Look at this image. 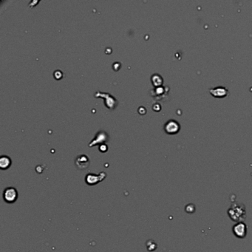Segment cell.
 <instances>
[{
  "mask_svg": "<svg viewBox=\"0 0 252 252\" xmlns=\"http://www.w3.org/2000/svg\"><path fill=\"white\" fill-rule=\"evenodd\" d=\"M108 140V135H107L104 131L100 130L97 132L95 135L94 139L90 142L89 144L90 147H93V146L98 145V144H105Z\"/></svg>",
  "mask_w": 252,
  "mask_h": 252,
  "instance_id": "cell-6",
  "label": "cell"
},
{
  "mask_svg": "<svg viewBox=\"0 0 252 252\" xmlns=\"http://www.w3.org/2000/svg\"><path fill=\"white\" fill-rule=\"evenodd\" d=\"M107 173L104 172H101L99 174H94V173H88L85 176V182L87 185L89 186H95L100 182L103 181L106 178Z\"/></svg>",
  "mask_w": 252,
  "mask_h": 252,
  "instance_id": "cell-2",
  "label": "cell"
},
{
  "mask_svg": "<svg viewBox=\"0 0 252 252\" xmlns=\"http://www.w3.org/2000/svg\"><path fill=\"white\" fill-rule=\"evenodd\" d=\"M95 97L96 98H98V97H102V98H106V101H105V105L107 108L110 109V110H114L115 109V107L118 105V102L114 98L112 95H111L110 93H100V92H97L95 94Z\"/></svg>",
  "mask_w": 252,
  "mask_h": 252,
  "instance_id": "cell-3",
  "label": "cell"
},
{
  "mask_svg": "<svg viewBox=\"0 0 252 252\" xmlns=\"http://www.w3.org/2000/svg\"><path fill=\"white\" fill-rule=\"evenodd\" d=\"M107 149H108V146H107L106 144H101L99 147V150L100 152H106Z\"/></svg>",
  "mask_w": 252,
  "mask_h": 252,
  "instance_id": "cell-13",
  "label": "cell"
},
{
  "mask_svg": "<svg viewBox=\"0 0 252 252\" xmlns=\"http://www.w3.org/2000/svg\"><path fill=\"white\" fill-rule=\"evenodd\" d=\"M53 76H54V77H55L56 79L59 80V79H62L63 73L61 70H56L53 73Z\"/></svg>",
  "mask_w": 252,
  "mask_h": 252,
  "instance_id": "cell-12",
  "label": "cell"
},
{
  "mask_svg": "<svg viewBox=\"0 0 252 252\" xmlns=\"http://www.w3.org/2000/svg\"><path fill=\"white\" fill-rule=\"evenodd\" d=\"M180 125L177 121L169 120L165 124L164 130L169 135H175L179 132Z\"/></svg>",
  "mask_w": 252,
  "mask_h": 252,
  "instance_id": "cell-5",
  "label": "cell"
},
{
  "mask_svg": "<svg viewBox=\"0 0 252 252\" xmlns=\"http://www.w3.org/2000/svg\"><path fill=\"white\" fill-rule=\"evenodd\" d=\"M151 81H152V83L153 86H154L155 87H161V86H162L163 83V78L161 77V75L157 74V73H155V74H154V75H152V76Z\"/></svg>",
  "mask_w": 252,
  "mask_h": 252,
  "instance_id": "cell-11",
  "label": "cell"
},
{
  "mask_svg": "<svg viewBox=\"0 0 252 252\" xmlns=\"http://www.w3.org/2000/svg\"><path fill=\"white\" fill-rule=\"evenodd\" d=\"M90 158L86 155H80L75 160V165L76 168L81 170L87 169L90 166Z\"/></svg>",
  "mask_w": 252,
  "mask_h": 252,
  "instance_id": "cell-4",
  "label": "cell"
},
{
  "mask_svg": "<svg viewBox=\"0 0 252 252\" xmlns=\"http://www.w3.org/2000/svg\"><path fill=\"white\" fill-rule=\"evenodd\" d=\"M169 91V88L168 87H155L152 95L157 100H161L167 95Z\"/></svg>",
  "mask_w": 252,
  "mask_h": 252,
  "instance_id": "cell-8",
  "label": "cell"
},
{
  "mask_svg": "<svg viewBox=\"0 0 252 252\" xmlns=\"http://www.w3.org/2000/svg\"><path fill=\"white\" fill-rule=\"evenodd\" d=\"M146 109L144 108V107H141L140 108L138 109V112L141 115H144V114H146Z\"/></svg>",
  "mask_w": 252,
  "mask_h": 252,
  "instance_id": "cell-14",
  "label": "cell"
},
{
  "mask_svg": "<svg viewBox=\"0 0 252 252\" xmlns=\"http://www.w3.org/2000/svg\"><path fill=\"white\" fill-rule=\"evenodd\" d=\"M12 164V161L8 156L2 155L0 158V168L2 169H8Z\"/></svg>",
  "mask_w": 252,
  "mask_h": 252,
  "instance_id": "cell-10",
  "label": "cell"
},
{
  "mask_svg": "<svg viewBox=\"0 0 252 252\" xmlns=\"http://www.w3.org/2000/svg\"><path fill=\"white\" fill-rule=\"evenodd\" d=\"M19 193L16 188L13 186L7 187L3 191L2 197L5 202L8 204H11L15 203L18 199Z\"/></svg>",
  "mask_w": 252,
  "mask_h": 252,
  "instance_id": "cell-1",
  "label": "cell"
},
{
  "mask_svg": "<svg viewBox=\"0 0 252 252\" xmlns=\"http://www.w3.org/2000/svg\"><path fill=\"white\" fill-rule=\"evenodd\" d=\"M233 231L234 232V234L238 237H244L246 233V226L243 223H240L236 225L233 229Z\"/></svg>",
  "mask_w": 252,
  "mask_h": 252,
  "instance_id": "cell-9",
  "label": "cell"
},
{
  "mask_svg": "<svg viewBox=\"0 0 252 252\" xmlns=\"http://www.w3.org/2000/svg\"><path fill=\"white\" fill-rule=\"evenodd\" d=\"M209 93H211L212 96L218 98H225L229 94V90L224 87H217L211 88L209 90Z\"/></svg>",
  "mask_w": 252,
  "mask_h": 252,
  "instance_id": "cell-7",
  "label": "cell"
}]
</instances>
